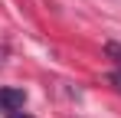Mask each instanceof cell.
<instances>
[{
	"label": "cell",
	"mask_w": 121,
	"mask_h": 118,
	"mask_svg": "<svg viewBox=\"0 0 121 118\" xmlns=\"http://www.w3.org/2000/svg\"><path fill=\"white\" fill-rule=\"evenodd\" d=\"M23 105H26V92L23 89H13V85H3L0 89V108L10 115V112H20Z\"/></svg>",
	"instance_id": "cell-1"
},
{
	"label": "cell",
	"mask_w": 121,
	"mask_h": 118,
	"mask_svg": "<svg viewBox=\"0 0 121 118\" xmlns=\"http://www.w3.org/2000/svg\"><path fill=\"white\" fill-rule=\"evenodd\" d=\"M108 82H111V85L121 92V69H118V72H111V76H108Z\"/></svg>",
	"instance_id": "cell-2"
},
{
	"label": "cell",
	"mask_w": 121,
	"mask_h": 118,
	"mask_svg": "<svg viewBox=\"0 0 121 118\" xmlns=\"http://www.w3.org/2000/svg\"><path fill=\"white\" fill-rule=\"evenodd\" d=\"M108 56H115V59H121V46H118V43H108Z\"/></svg>",
	"instance_id": "cell-3"
},
{
	"label": "cell",
	"mask_w": 121,
	"mask_h": 118,
	"mask_svg": "<svg viewBox=\"0 0 121 118\" xmlns=\"http://www.w3.org/2000/svg\"><path fill=\"white\" fill-rule=\"evenodd\" d=\"M10 118H30L26 112H10Z\"/></svg>",
	"instance_id": "cell-4"
}]
</instances>
